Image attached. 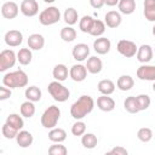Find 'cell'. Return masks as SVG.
Returning <instances> with one entry per match:
<instances>
[{
	"label": "cell",
	"mask_w": 155,
	"mask_h": 155,
	"mask_svg": "<svg viewBox=\"0 0 155 155\" xmlns=\"http://www.w3.org/2000/svg\"><path fill=\"white\" fill-rule=\"evenodd\" d=\"M93 107H94L93 98L84 94L70 107V115L75 120H81L93 110Z\"/></svg>",
	"instance_id": "6da1fadb"
},
{
	"label": "cell",
	"mask_w": 155,
	"mask_h": 155,
	"mask_svg": "<svg viewBox=\"0 0 155 155\" xmlns=\"http://www.w3.org/2000/svg\"><path fill=\"white\" fill-rule=\"evenodd\" d=\"M2 82L8 88H21L28 85V75L23 70L11 71L4 76Z\"/></svg>",
	"instance_id": "7a4b0ae2"
},
{
	"label": "cell",
	"mask_w": 155,
	"mask_h": 155,
	"mask_svg": "<svg viewBox=\"0 0 155 155\" xmlns=\"http://www.w3.org/2000/svg\"><path fill=\"white\" fill-rule=\"evenodd\" d=\"M59 116H61L59 108L56 105H51L41 115V125L45 128H53V127H56V125L59 120Z\"/></svg>",
	"instance_id": "3957f363"
},
{
	"label": "cell",
	"mask_w": 155,
	"mask_h": 155,
	"mask_svg": "<svg viewBox=\"0 0 155 155\" xmlns=\"http://www.w3.org/2000/svg\"><path fill=\"white\" fill-rule=\"evenodd\" d=\"M47 91L51 94V97L57 102H65V101H68V98L70 96L69 90L65 86H63L59 81L50 82L47 86Z\"/></svg>",
	"instance_id": "277c9868"
},
{
	"label": "cell",
	"mask_w": 155,
	"mask_h": 155,
	"mask_svg": "<svg viewBox=\"0 0 155 155\" xmlns=\"http://www.w3.org/2000/svg\"><path fill=\"white\" fill-rule=\"evenodd\" d=\"M61 19V12L56 6H50L42 10L39 15V22L42 25H52Z\"/></svg>",
	"instance_id": "5b68a950"
},
{
	"label": "cell",
	"mask_w": 155,
	"mask_h": 155,
	"mask_svg": "<svg viewBox=\"0 0 155 155\" xmlns=\"http://www.w3.org/2000/svg\"><path fill=\"white\" fill-rule=\"evenodd\" d=\"M17 61L16 53L12 50H4L0 52V73L12 68Z\"/></svg>",
	"instance_id": "8992f818"
},
{
	"label": "cell",
	"mask_w": 155,
	"mask_h": 155,
	"mask_svg": "<svg viewBox=\"0 0 155 155\" xmlns=\"http://www.w3.org/2000/svg\"><path fill=\"white\" fill-rule=\"evenodd\" d=\"M137 48H138V47L136 46V44H134L133 41H131V40H125V39L120 40V41L117 42V45H116L117 52H119L120 54H122L124 57H126V58H131V57L136 56Z\"/></svg>",
	"instance_id": "52a82bcc"
},
{
	"label": "cell",
	"mask_w": 155,
	"mask_h": 155,
	"mask_svg": "<svg viewBox=\"0 0 155 155\" xmlns=\"http://www.w3.org/2000/svg\"><path fill=\"white\" fill-rule=\"evenodd\" d=\"M19 8L25 17H34L39 12V4L36 2V0H23Z\"/></svg>",
	"instance_id": "ba28073f"
},
{
	"label": "cell",
	"mask_w": 155,
	"mask_h": 155,
	"mask_svg": "<svg viewBox=\"0 0 155 155\" xmlns=\"http://www.w3.org/2000/svg\"><path fill=\"white\" fill-rule=\"evenodd\" d=\"M5 42L10 47H17L23 42V34L19 30L12 29L5 34Z\"/></svg>",
	"instance_id": "9c48e42d"
},
{
	"label": "cell",
	"mask_w": 155,
	"mask_h": 155,
	"mask_svg": "<svg viewBox=\"0 0 155 155\" xmlns=\"http://www.w3.org/2000/svg\"><path fill=\"white\" fill-rule=\"evenodd\" d=\"M18 5L13 1H7L1 6V16L6 19H13L18 16Z\"/></svg>",
	"instance_id": "30bf717a"
},
{
	"label": "cell",
	"mask_w": 155,
	"mask_h": 155,
	"mask_svg": "<svg viewBox=\"0 0 155 155\" xmlns=\"http://www.w3.org/2000/svg\"><path fill=\"white\" fill-rule=\"evenodd\" d=\"M137 78L139 80L154 81L155 80V67L154 65H140L137 69Z\"/></svg>",
	"instance_id": "8fae6325"
},
{
	"label": "cell",
	"mask_w": 155,
	"mask_h": 155,
	"mask_svg": "<svg viewBox=\"0 0 155 155\" xmlns=\"http://www.w3.org/2000/svg\"><path fill=\"white\" fill-rule=\"evenodd\" d=\"M69 75H70V78H71L75 82H81V81H84V80L86 79V76H87V69H86V67L82 65V64H75V65H73V67L70 68Z\"/></svg>",
	"instance_id": "7c38bea8"
},
{
	"label": "cell",
	"mask_w": 155,
	"mask_h": 155,
	"mask_svg": "<svg viewBox=\"0 0 155 155\" xmlns=\"http://www.w3.org/2000/svg\"><path fill=\"white\" fill-rule=\"evenodd\" d=\"M111 42L107 38H98L93 41V48L98 54H107L110 51Z\"/></svg>",
	"instance_id": "4fadbf2b"
},
{
	"label": "cell",
	"mask_w": 155,
	"mask_h": 155,
	"mask_svg": "<svg viewBox=\"0 0 155 155\" xmlns=\"http://www.w3.org/2000/svg\"><path fill=\"white\" fill-rule=\"evenodd\" d=\"M71 53H73L74 59L81 62V61H85L87 58V56L90 54V47H88L87 44L81 42V44H78V45H75L73 47V52Z\"/></svg>",
	"instance_id": "5bb4252c"
},
{
	"label": "cell",
	"mask_w": 155,
	"mask_h": 155,
	"mask_svg": "<svg viewBox=\"0 0 155 155\" xmlns=\"http://www.w3.org/2000/svg\"><path fill=\"white\" fill-rule=\"evenodd\" d=\"M137 59L140 63H148L153 59V47L150 45H142L137 48Z\"/></svg>",
	"instance_id": "9a60e30c"
},
{
	"label": "cell",
	"mask_w": 155,
	"mask_h": 155,
	"mask_svg": "<svg viewBox=\"0 0 155 155\" xmlns=\"http://www.w3.org/2000/svg\"><path fill=\"white\" fill-rule=\"evenodd\" d=\"M97 107L105 113H109L111 110H114L115 108V101L111 97H108L107 94H103L101 97L97 98Z\"/></svg>",
	"instance_id": "2e32d148"
},
{
	"label": "cell",
	"mask_w": 155,
	"mask_h": 155,
	"mask_svg": "<svg viewBox=\"0 0 155 155\" xmlns=\"http://www.w3.org/2000/svg\"><path fill=\"white\" fill-rule=\"evenodd\" d=\"M121 21H122L121 15L117 11H109L105 13L104 24H107V27L109 28H117L121 24Z\"/></svg>",
	"instance_id": "e0dca14e"
},
{
	"label": "cell",
	"mask_w": 155,
	"mask_h": 155,
	"mask_svg": "<svg viewBox=\"0 0 155 155\" xmlns=\"http://www.w3.org/2000/svg\"><path fill=\"white\" fill-rule=\"evenodd\" d=\"M85 67H86V69H87L88 73H91V74H98V73H101V70L103 68V63H102L101 58H98L96 56H92V57H90L87 59Z\"/></svg>",
	"instance_id": "ac0fdd59"
},
{
	"label": "cell",
	"mask_w": 155,
	"mask_h": 155,
	"mask_svg": "<svg viewBox=\"0 0 155 155\" xmlns=\"http://www.w3.org/2000/svg\"><path fill=\"white\" fill-rule=\"evenodd\" d=\"M33 140H34V138H33L31 133L28 131H18V133L16 136V142L22 148H28L29 145L33 144Z\"/></svg>",
	"instance_id": "d6986e66"
},
{
	"label": "cell",
	"mask_w": 155,
	"mask_h": 155,
	"mask_svg": "<svg viewBox=\"0 0 155 155\" xmlns=\"http://www.w3.org/2000/svg\"><path fill=\"white\" fill-rule=\"evenodd\" d=\"M45 45V39L41 34H31L28 38V46L31 50H41Z\"/></svg>",
	"instance_id": "ffe728a7"
},
{
	"label": "cell",
	"mask_w": 155,
	"mask_h": 155,
	"mask_svg": "<svg viewBox=\"0 0 155 155\" xmlns=\"http://www.w3.org/2000/svg\"><path fill=\"white\" fill-rule=\"evenodd\" d=\"M48 139L53 143H62L67 139V132L63 128H51L48 132Z\"/></svg>",
	"instance_id": "44dd1931"
},
{
	"label": "cell",
	"mask_w": 155,
	"mask_h": 155,
	"mask_svg": "<svg viewBox=\"0 0 155 155\" xmlns=\"http://www.w3.org/2000/svg\"><path fill=\"white\" fill-rule=\"evenodd\" d=\"M133 85H134V80L130 75H121L116 81V86L121 91H130L133 87Z\"/></svg>",
	"instance_id": "7402d4cb"
},
{
	"label": "cell",
	"mask_w": 155,
	"mask_h": 155,
	"mask_svg": "<svg viewBox=\"0 0 155 155\" xmlns=\"http://www.w3.org/2000/svg\"><path fill=\"white\" fill-rule=\"evenodd\" d=\"M97 88H98V91H99L102 94L109 96V94H111V93L115 91V84H114L111 80H109V79H104V80H101V81L98 82Z\"/></svg>",
	"instance_id": "603a6c76"
},
{
	"label": "cell",
	"mask_w": 155,
	"mask_h": 155,
	"mask_svg": "<svg viewBox=\"0 0 155 155\" xmlns=\"http://www.w3.org/2000/svg\"><path fill=\"white\" fill-rule=\"evenodd\" d=\"M119 10L124 15H131L136 10V0H119Z\"/></svg>",
	"instance_id": "cb8c5ba5"
},
{
	"label": "cell",
	"mask_w": 155,
	"mask_h": 155,
	"mask_svg": "<svg viewBox=\"0 0 155 155\" xmlns=\"http://www.w3.org/2000/svg\"><path fill=\"white\" fill-rule=\"evenodd\" d=\"M52 75H53V78H54L56 81H59V82L61 81H64L68 78V68L64 64H57L53 68Z\"/></svg>",
	"instance_id": "d4e9b609"
},
{
	"label": "cell",
	"mask_w": 155,
	"mask_h": 155,
	"mask_svg": "<svg viewBox=\"0 0 155 155\" xmlns=\"http://www.w3.org/2000/svg\"><path fill=\"white\" fill-rule=\"evenodd\" d=\"M144 16L149 22L155 21V0H144Z\"/></svg>",
	"instance_id": "484cf974"
},
{
	"label": "cell",
	"mask_w": 155,
	"mask_h": 155,
	"mask_svg": "<svg viewBox=\"0 0 155 155\" xmlns=\"http://www.w3.org/2000/svg\"><path fill=\"white\" fill-rule=\"evenodd\" d=\"M16 57H17V61H18L22 65H28V64L31 62L33 54H31L30 48H21V50L18 51V53L16 54Z\"/></svg>",
	"instance_id": "4316f807"
},
{
	"label": "cell",
	"mask_w": 155,
	"mask_h": 155,
	"mask_svg": "<svg viewBox=\"0 0 155 155\" xmlns=\"http://www.w3.org/2000/svg\"><path fill=\"white\" fill-rule=\"evenodd\" d=\"M25 98L30 102H39L41 99V90L36 86H29L25 90Z\"/></svg>",
	"instance_id": "83f0119b"
},
{
	"label": "cell",
	"mask_w": 155,
	"mask_h": 155,
	"mask_svg": "<svg viewBox=\"0 0 155 155\" xmlns=\"http://www.w3.org/2000/svg\"><path fill=\"white\" fill-rule=\"evenodd\" d=\"M6 124H8L10 126H12L16 130H22L24 126V121L22 119V116H19L18 114H10L6 117Z\"/></svg>",
	"instance_id": "f1b7e54d"
},
{
	"label": "cell",
	"mask_w": 155,
	"mask_h": 155,
	"mask_svg": "<svg viewBox=\"0 0 155 155\" xmlns=\"http://www.w3.org/2000/svg\"><path fill=\"white\" fill-rule=\"evenodd\" d=\"M34 114H35V105H34V102L27 101V102H23V103L21 104V115H22V116L30 119L31 116H34Z\"/></svg>",
	"instance_id": "f546056e"
},
{
	"label": "cell",
	"mask_w": 155,
	"mask_h": 155,
	"mask_svg": "<svg viewBox=\"0 0 155 155\" xmlns=\"http://www.w3.org/2000/svg\"><path fill=\"white\" fill-rule=\"evenodd\" d=\"M98 143L97 137L93 133H84L82 138H81V144L84 145V148L86 149H93Z\"/></svg>",
	"instance_id": "4dcf8cb0"
},
{
	"label": "cell",
	"mask_w": 155,
	"mask_h": 155,
	"mask_svg": "<svg viewBox=\"0 0 155 155\" xmlns=\"http://www.w3.org/2000/svg\"><path fill=\"white\" fill-rule=\"evenodd\" d=\"M104 31H105L104 22H102L99 19H93V23H92V27H91L88 34L92 35V36H101Z\"/></svg>",
	"instance_id": "1f68e13d"
},
{
	"label": "cell",
	"mask_w": 155,
	"mask_h": 155,
	"mask_svg": "<svg viewBox=\"0 0 155 155\" xmlns=\"http://www.w3.org/2000/svg\"><path fill=\"white\" fill-rule=\"evenodd\" d=\"M64 22L69 25H73L78 22V18H79V15H78V11L73 7H68L65 11H64Z\"/></svg>",
	"instance_id": "d6a6232c"
},
{
	"label": "cell",
	"mask_w": 155,
	"mask_h": 155,
	"mask_svg": "<svg viewBox=\"0 0 155 155\" xmlns=\"http://www.w3.org/2000/svg\"><path fill=\"white\" fill-rule=\"evenodd\" d=\"M61 39L65 42H71L76 39V31L71 27H64L61 30Z\"/></svg>",
	"instance_id": "836d02e7"
},
{
	"label": "cell",
	"mask_w": 155,
	"mask_h": 155,
	"mask_svg": "<svg viewBox=\"0 0 155 155\" xmlns=\"http://www.w3.org/2000/svg\"><path fill=\"white\" fill-rule=\"evenodd\" d=\"M124 107L125 109L131 113V114H137L139 110H138V105H137V101H136V97L134 96H130L125 99L124 102Z\"/></svg>",
	"instance_id": "e575fe53"
},
{
	"label": "cell",
	"mask_w": 155,
	"mask_h": 155,
	"mask_svg": "<svg viewBox=\"0 0 155 155\" xmlns=\"http://www.w3.org/2000/svg\"><path fill=\"white\" fill-rule=\"evenodd\" d=\"M136 101H137V105H138V110L142 111V110H147L149 107H150V97L148 94H139L136 97Z\"/></svg>",
	"instance_id": "d590c367"
},
{
	"label": "cell",
	"mask_w": 155,
	"mask_h": 155,
	"mask_svg": "<svg viewBox=\"0 0 155 155\" xmlns=\"http://www.w3.org/2000/svg\"><path fill=\"white\" fill-rule=\"evenodd\" d=\"M137 137H138V139H139L140 142L148 143V142H150L151 138H153V131H151V128H149V127H142V128L138 130Z\"/></svg>",
	"instance_id": "8d00e7d4"
},
{
	"label": "cell",
	"mask_w": 155,
	"mask_h": 155,
	"mask_svg": "<svg viewBox=\"0 0 155 155\" xmlns=\"http://www.w3.org/2000/svg\"><path fill=\"white\" fill-rule=\"evenodd\" d=\"M92 23H93V18L91 16H84L80 19L79 28H80V30L82 33H90V29L92 27Z\"/></svg>",
	"instance_id": "74e56055"
},
{
	"label": "cell",
	"mask_w": 155,
	"mask_h": 155,
	"mask_svg": "<svg viewBox=\"0 0 155 155\" xmlns=\"http://www.w3.org/2000/svg\"><path fill=\"white\" fill-rule=\"evenodd\" d=\"M1 132H2V136H5V138H7V139H13V138H16V136H17V133H18V130L13 128L12 126H10L8 124L5 122V125H4L2 128H1Z\"/></svg>",
	"instance_id": "f35d334b"
},
{
	"label": "cell",
	"mask_w": 155,
	"mask_h": 155,
	"mask_svg": "<svg viewBox=\"0 0 155 155\" xmlns=\"http://www.w3.org/2000/svg\"><path fill=\"white\" fill-rule=\"evenodd\" d=\"M67 153H68L67 148L64 145H62L61 143H56L48 148L50 155H67Z\"/></svg>",
	"instance_id": "ab89813d"
},
{
	"label": "cell",
	"mask_w": 155,
	"mask_h": 155,
	"mask_svg": "<svg viewBox=\"0 0 155 155\" xmlns=\"http://www.w3.org/2000/svg\"><path fill=\"white\" fill-rule=\"evenodd\" d=\"M86 132V124L82 121H76L73 126H71V133L76 137L82 136Z\"/></svg>",
	"instance_id": "60d3db41"
},
{
	"label": "cell",
	"mask_w": 155,
	"mask_h": 155,
	"mask_svg": "<svg viewBox=\"0 0 155 155\" xmlns=\"http://www.w3.org/2000/svg\"><path fill=\"white\" fill-rule=\"evenodd\" d=\"M11 97V88L6 86H0V101H5Z\"/></svg>",
	"instance_id": "b9f144b4"
},
{
	"label": "cell",
	"mask_w": 155,
	"mask_h": 155,
	"mask_svg": "<svg viewBox=\"0 0 155 155\" xmlns=\"http://www.w3.org/2000/svg\"><path fill=\"white\" fill-rule=\"evenodd\" d=\"M108 154H111V155H127L128 151L124 147H114Z\"/></svg>",
	"instance_id": "7bdbcfd3"
},
{
	"label": "cell",
	"mask_w": 155,
	"mask_h": 155,
	"mask_svg": "<svg viewBox=\"0 0 155 155\" xmlns=\"http://www.w3.org/2000/svg\"><path fill=\"white\" fill-rule=\"evenodd\" d=\"M90 5L93 8H102L104 5V0H90Z\"/></svg>",
	"instance_id": "ee69618b"
},
{
	"label": "cell",
	"mask_w": 155,
	"mask_h": 155,
	"mask_svg": "<svg viewBox=\"0 0 155 155\" xmlns=\"http://www.w3.org/2000/svg\"><path fill=\"white\" fill-rule=\"evenodd\" d=\"M119 2V0H104V4H107L108 6H115Z\"/></svg>",
	"instance_id": "f6af8a7d"
},
{
	"label": "cell",
	"mask_w": 155,
	"mask_h": 155,
	"mask_svg": "<svg viewBox=\"0 0 155 155\" xmlns=\"http://www.w3.org/2000/svg\"><path fill=\"white\" fill-rule=\"evenodd\" d=\"M45 2H47V4H52V2H54L56 0H44Z\"/></svg>",
	"instance_id": "bcb514c9"
}]
</instances>
